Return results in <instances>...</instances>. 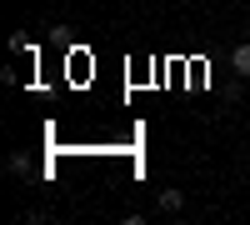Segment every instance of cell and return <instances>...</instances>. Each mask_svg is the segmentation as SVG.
I'll return each instance as SVG.
<instances>
[{
	"instance_id": "cell-2",
	"label": "cell",
	"mask_w": 250,
	"mask_h": 225,
	"mask_svg": "<svg viewBox=\"0 0 250 225\" xmlns=\"http://www.w3.org/2000/svg\"><path fill=\"white\" fill-rule=\"evenodd\" d=\"M155 205H160L165 215H180V210H185V190H170V185H165V190L155 195Z\"/></svg>"
},
{
	"instance_id": "cell-3",
	"label": "cell",
	"mask_w": 250,
	"mask_h": 225,
	"mask_svg": "<svg viewBox=\"0 0 250 225\" xmlns=\"http://www.w3.org/2000/svg\"><path fill=\"white\" fill-rule=\"evenodd\" d=\"M230 70H235L240 80H250V40H240V45L230 50Z\"/></svg>"
},
{
	"instance_id": "cell-1",
	"label": "cell",
	"mask_w": 250,
	"mask_h": 225,
	"mask_svg": "<svg viewBox=\"0 0 250 225\" xmlns=\"http://www.w3.org/2000/svg\"><path fill=\"white\" fill-rule=\"evenodd\" d=\"M5 170H10L15 180H30V175H35V155H30V150H10V155H5Z\"/></svg>"
}]
</instances>
